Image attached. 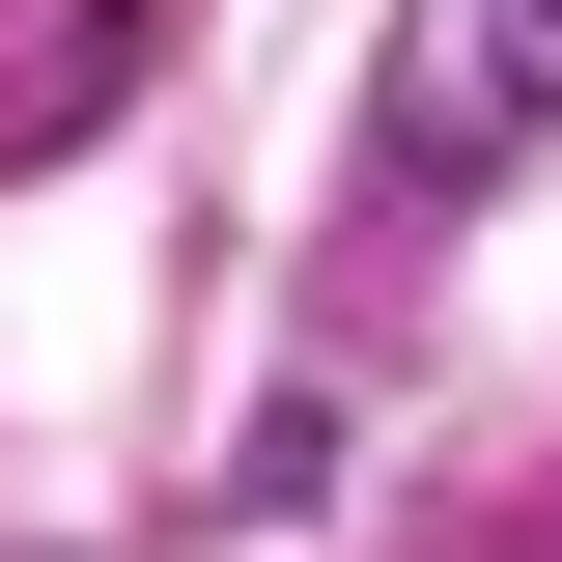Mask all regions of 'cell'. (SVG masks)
Here are the masks:
<instances>
[{
    "mask_svg": "<svg viewBox=\"0 0 562 562\" xmlns=\"http://www.w3.org/2000/svg\"><path fill=\"white\" fill-rule=\"evenodd\" d=\"M169 57V0H57L29 57H0V169H57V140H113V85Z\"/></svg>",
    "mask_w": 562,
    "mask_h": 562,
    "instance_id": "2",
    "label": "cell"
},
{
    "mask_svg": "<svg viewBox=\"0 0 562 562\" xmlns=\"http://www.w3.org/2000/svg\"><path fill=\"white\" fill-rule=\"evenodd\" d=\"M535 562H562V535H535Z\"/></svg>",
    "mask_w": 562,
    "mask_h": 562,
    "instance_id": "3",
    "label": "cell"
},
{
    "mask_svg": "<svg viewBox=\"0 0 562 562\" xmlns=\"http://www.w3.org/2000/svg\"><path fill=\"white\" fill-rule=\"evenodd\" d=\"M535 140H562V0H422L394 29V169L479 198V169H535Z\"/></svg>",
    "mask_w": 562,
    "mask_h": 562,
    "instance_id": "1",
    "label": "cell"
}]
</instances>
